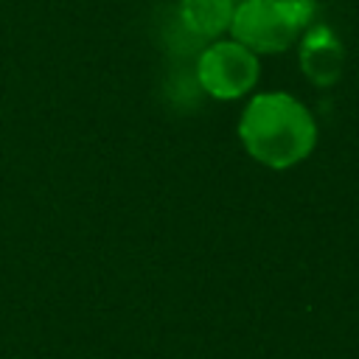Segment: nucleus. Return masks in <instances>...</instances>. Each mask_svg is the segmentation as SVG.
Segmentation results:
<instances>
[{
  "instance_id": "f257e3e1",
  "label": "nucleus",
  "mask_w": 359,
  "mask_h": 359,
  "mask_svg": "<svg viewBox=\"0 0 359 359\" xmlns=\"http://www.w3.org/2000/svg\"><path fill=\"white\" fill-rule=\"evenodd\" d=\"M238 137L258 163L289 168L311 154L317 126L311 112L289 93H264L247 104L238 121Z\"/></svg>"
},
{
  "instance_id": "f03ea898",
  "label": "nucleus",
  "mask_w": 359,
  "mask_h": 359,
  "mask_svg": "<svg viewBox=\"0 0 359 359\" xmlns=\"http://www.w3.org/2000/svg\"><path fill=\"white\" fill-rule=\"evenodd\" d=\"M311 17L309 0H241L233 11V39L252 53L286 50Z\"/></svg>"
},
{
  "instance_id": "7ed1b4c3",
  "label": "nucleus",
  "mask_w": 359,
  "mask_h": 359,
  "mask_svg": "<svg viewBox=\"0 0 359 359\" xmlns=\"http://www.w3.org/2000/svg\"><path fill=\"white\" fill-rule=\"evenodd\" d=\"M196 79L213 98H238L258 81V56L236 39L216 42L202 50L196 62Z\"/></svg>"
},
{
  "instance_id": "20e7f679",
  "label": "nucleus",
  "mask_w": 359,
  "mask_h": 359,
  "mask_svg": "<svg viewBox=\"0 0 359 359\" xmlns=\"http://www.w3.org/2000/svg\"><path fill=\"white\" fill-rule=\"evenodd\" d=\"M300 62H303V70L309 73L311 81L331 84L342 67V48L325 28H314L303 42Z\"/></svg>"
},
{
  "instance_id": "39448f33",
  "label": "nucleus",
  "mask_w": 359,
  "mask_h": 359,
  "mask_svg": "<svg viewBox=\"0 0 359 359\" xmlns=\"http://www.w3.org/2000/svg\"><path fill=\"white\" fill-rule=\"evenodd\" d=\"M236 3L233 0H182L180 17L196 36H219L230 28Z\"/></svg>"
}]
</instances>
